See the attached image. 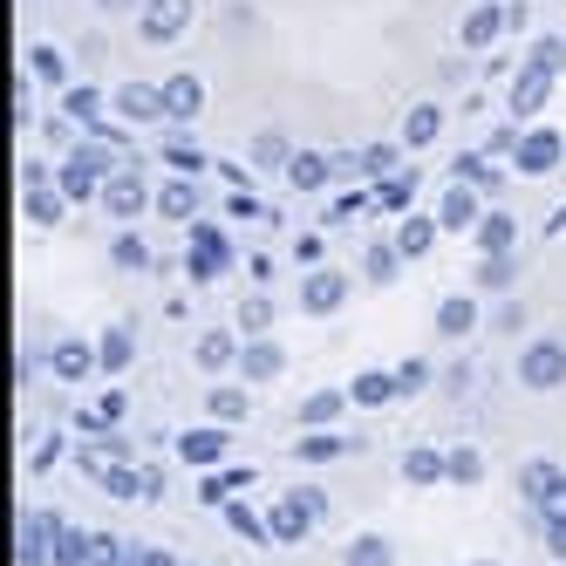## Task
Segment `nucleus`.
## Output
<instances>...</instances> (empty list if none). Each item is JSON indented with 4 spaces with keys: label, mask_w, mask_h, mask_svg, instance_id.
I'll use <instances>...</instances> for the list:
<instances>
[{
    "label": "nucleus",
    "mask_w": 566,
    "mask_h": 566,
    "mask_svg": "<svg viewBox=\"0 0 566 566\" xmlns=\"http://www.w3.org/2000/svg\"><path fill=\"white\" fill-rule=\"evenodd\" d=\"M109 150H116V144H103V137L75 144L69 165H62V191H69V198H103V185L116 178V157H109Z\"/></svg>",
    "instance_id": "f257e3e1"
},
{
    "label": "nucleus",
    "mask_w": 566,
    "mask_h": 566,
    "mask_svg": "<svg viewBox=\"0 0 566 566\" xmlns=\"http://www.w3.org/2000/svg\"><path fill=\"white\" fill-rule=\"evenodd\" d=\"M185 273H191V287H212L219 273H232V239H226L212 219H191V253H185Z\"/></svg>",
    "instance_id": "f03ea898"
},
{
    "label": "nucleus",
    "mask_w": 566,
    "mask_h": 566,
    "mask_svg": "<svg viewBox=\"0 0 566 566\" xmlns=\"http://www.w3.org/2000/svg\"><path fill=\"white\" fill-rule=\"evenodd\" d=\"M314 518H328V499H321L314 484H301V492H287V499L273 505V518H266V533L294 546V539H307V533H314Z\"/></svg>",
    "instance_id": "7ed1b4c3"
},
{
    "label": "nucleus",
    "mask_w": 566,
    "mask_h": 566,
    "mask_svg": "<svg viewBox=\"0 0 566 566\" xmlns=\"http://www.w3.org/2000/svg\"><path fill=\"white\" fill-rule=\"evenodd\" d=\"M512 28V8L505 0H478V8L458 21V42H464V55H492V42Z\"/></svg>",
    "instance_id": "20e7f679"
},
{
    "label": "nucleus",
    "mask_w": 566,
    "mask_h": 566,
    "mask_svg": "<svg viewBox=\"0 0 566 566\" xmlns=\"http://www.w3.org/2000/svg\"><path fill=\"white\" fill-rule=\"evenodd\" d=\"M518 382L525 389H559L566 382V342H525V355H518Z\"/></svg>",
    "instance_id": "39448f33"
},
{
    "label": "nucleus",
    "mask_w": 566,
    "mask_h": 566,
    "mask_svg": "<svg viewBox=\"0 0 566 566\" xmlns=\"http://www.w3.org/2000/svg\"><path fill=\"white\" fill-rule=\"evenodd\" d=\"M191 14H198V0H144V8H137V34H144V42H178V34L191 28Z\"/></svg>",
    "instance_id": "423d86ee"
},
{
    "label": "nucleus",
    "mask_w": 566,
    "mask_h": 566,
    "mask_svg": "<svg viewBox=\"0 0 566 566\" xmlns=\"http://www.w3.org/2000/svg\"><path fill=\"white\" fill-rule=\"evenodd\" d=\"M518 484H525V499L539 505V518H566V471H559V464L533 458V464L518 471Z\"/></svg>",
    "instance_id": "0eeeda50"
},
{
    "label": "nucleus",
    "mask_w": 566,
    "mask_h": 566,
    "mask_svg": "<svg viewBox=\"0 0 566 566\" xmlns=\"http://www.w3.org/2000/svg\"><path fill=\"white\" fill-rule=\"evenodd\" d=\"M559 157H566V137L539 124V130H525V137H518V150H512V165H518L525 178H546V171L559 165Z\"/></svg>",
    "instance_id": "6e6552de"
},
{
    "label": "nucleus",
    "mask_w": 566,
    "mask_h": 566,
    "mask_svg": "<svg viewBox=\"0 0 566 566\" xmlns=\"http://www.w3.org/2000/svg\"><path fill=\"white\" fill-rule=\"evenodd\" d=\"M144 206H157V191H150L137 171H116V178L103 185V212H109V219H137Z\"/></svg>",
    "instance_id": "1a4fd4ad"
},
{
    "label": "nucleus",
    "mask_w": 566,
    "mask_h": 566,
    "mask_svg": "<svg viewBox=\"0 0 566 566\" xmlns=\"http://www.w3.org/2000/svg\"><path fill=\"white\" fill-rule=\"evenodd\" d=\"M157 90H165V116H171V124H191V116H206V83H198L191 69L165 75Z\"/></svg>",
    "instance_id": "9d476101"
},
{
    "label": "nucleus",
    "mask_w": 566,
    "mask_h": 566,
    "mask_svg": "<svg viewBox=\"0 0 566 566\" xmlns=\"http://www.w3.org/2000/svg\"><path fill=\"white\" fill-rule=\"evenodd\" d=\"M546 96H553V69L525 62V69H518V83H512V124H525V116H539V109H546Z\"/></svg>",
    "instance_id": "9b49d317"
},
{
    "label": "nucleus",
    "mask_w": 566,
    "mask_h": 566,
    "mask_svg": "<svg viewBox=\"0 0 566 566\" xmlns=\"http://www.w3.org/2000/svg\"><path fill=\"white\" fill-rule=\"evenodd\" d=\"M55 539H62V525L49 512H21V566H49Z\"/></svg>",
    "instance_id": "f8f14e48"
},
{
    "label": "nucleus",
    "mask_w": 566,
    "mask_h": 566,
    "mask_svg": "<svg viewBox=\"0 0 566 566\" xmlns=\"http://www.w3.org/2000/svg\"><path fill=\"white\" fill-rule=\"evenodd\" d=\"M342 301H348V280H342L335 266H321V273L301 280V307H307V314H335Z\"/></svg>",
    "instance_id": "ddd939ff"
},
{
    "label": "nucleus",
    "mask_w": 566,
    "mask_h": 566,
    "mask_svg": "<svg viewBox=\"0 0 566 566\" xmlns=\"http://www.w3.org/2000/svg\"><path fill=\"white\" fill-rule=\"evenodd\" d=\"M49 369H55V382L96 376V369H103V361H96V342H55V348H49Z\"/></svg>",
    "instance_id": "4468645a"
},
{
    "label": "nucleus",
    "mask_w": 566,
    "mask_h": 566,
    "mask_svg": "<svg viewBox=\"0 0 566 566\" xmlns=\"http://www.w3.org/2000/svg\"><path fill=\"white\" fill-rule=\"evenodd\" d=\"M116 116H124V124H157V116H165V90L157 83H124L116 90Z\"/></svg>",
    "instance_id": "2eb2a0df"
},
{
    "label": "nucleus",
    "mask_w": 566,
    "mask_h": 566,
    "mask_svg": "<svg viewBox=\"0 0 566 566\" xmlns=\"http://www.w3.org/2000/svg\"><path fill=\"white\" fill-rule=\"evenodd\" d=\"M342 171V157H321V150H294V165H287V185L294 191H321V185H328Z\"/></svg>",
    "instance_id": "dca6fc26"
},
{
    "label": "nucleus",
    "mask_w": 566,
    "mask_h": 566,
    "mask_svg": "<svg viewBox=\"0 0 566 566\" xmlns=\"http://www.w3.org/2000/svg\"><path fill=\"white\" fill-rule=\"evenodd\" d=\"M157 219H198V185L178 171V178H165V185H157Z\"/></svg>",
    "instance_id": "f3484780"
},
{
    "label": "nucleus",
    "mask_w": 566,
    "mask_h": 566,
    "mask_svg": "<svg viewBox=\"0 0 566 566\" xmlns=\"http://www.w3.org/2000/svg\"><path fill=\"white\" fill-rule=\"evenodd\" d=\"M178 458L212 471V464L226 458V430H212V423H206V430H178Z\"/></svg>",
    "instance_id": "a211bd4d"
},
{
    "label": "nucleus",
    "mask_w": 566,
    "mask_h": 566,
    "mask_svg": "<svg viewBox=\"0 0 566 566\" xmlns=\"http://www.w3.org/2000/svg\"><path fill=\"white\" fill-rule=\"evenodd\" d=\"M280 369H287V355H280L273 342H247V348H239V376H247V382H273Z\"/></svg>",
    "instance_id": "6ab92c4d"
},
{
    "label": "nucleus",
    "mask_w": 566,
    "mask_h": 566,
    "mask_svg": "<svg viewBox=\"0 0 566 566\" xmlns=\"http://www.w3.org/2000/svg\"><path fill=\"white\" fill-rule=\"evenodd\" d=\"M62 109H69V124H83L90 137L103 130V96H96L90 83H69V90H62Z\"/></svg>",
    "instance_id": "aec40b11"
},
{
    "label": "nucleus",
    "mask_w": 566,
    "mask_h": 566,
    "mask_svg": "<svg viewBox=\"0 0 566 566\" xmlns=\"http://www.w3.org/2000/svg\"><path fill=\"white\" fill-rule=\"evenodd\" d=\"M437 219L451 226V232L478 226V219H484V212H478V185H451V191H443V206H437Z\"/></svg>",
    "instance_id": "412c9836"
},
{
    "label": "nucleus",
    "mask_w": 566,
    "mask_h": 566,
    "mask_svg": "<svg viewBox=\"0 0 566 566\" xmlns=\"http://www.w3.org/2000/svg\"><path fill=\"white\" fill-rule=\"evenodd\" d=\"M348 402H355L348 389H314V396L301 402V423H307V430H328V423H335V417L348 410Z\"/></svg>",
    "instance_id": "4be33fe9"
},
{
    "label": "nucleus",
    "mask_w": 566,
    "mask_h": 566,
    "mask_svg": "<svg viewBox=\"0 0 566 566\" xmlns=\"http://www.w3.org/2000/svg\"><path fill=\"white\" fill-rule=\"evenodd\" d=\"M198 369H206V376H219V369H232V361H239V342L226 335V328H212V335H198Z\"/></svg>",
    "instance_id": "5701e85b"
},
{
    "label": "nucleus",
    "mask_w": 566,
    "mask_h": 566,
    "mask_svg": "<svg viewBox=\"0 0 566 566\" xmlns=\"http://www.w3.org/2000/svg\"><path fill=\"white\" fill-rule=\"evenodd\" d=\"M478 253H512V239H518V226H512V212H484L478 226Z\"/></svg>",
    "instance_id": "b1692460"
},
{
    "label": "nucleus",
    "mask_w": 566,
    "mask_h": 566,
    "mask_svg": "<svg viewBox=\"0 0 566 566\" xmlns=\"http://www.w3.org/2000/svg\"><path fill=\"white\" fill-rule=\"evenodd\" d=\"M437 130H443V103H417L410 116H402V144H437Z\"/></svg>",
    "instance_id": "393cba45"
},
{
    "label": "nucleus",
    "mask_w": 566,
    "mask_h": 566,
    "mask_svg": "<svg viewBox=\"0 0 566 566\" xmlns=\"http://www.w3.org/2000/svg\"><path fill=\"white\" fill-rule=\"evenodd\" d=\"M348 396L361 402V410H382L389 396H402V382H396V376H382V369H369V376H355V382H348Z\"/></svg>",
    "instance_id": "a878e982"
},
{
    "label": "nucleus",
    "mask_w": 566,
    "mask_h": 566,
    "mask_svg": "<svg viewBox=\"0 0 566 566\" xmlns=\"http://www.w3.org/2000/svg\"><path fill=\"white\" fill-rule=\"evenodd\" d=\"M437 328L451 335V342H458V335H471V328H478V301H471V294H451V301L437 307Z\"/></svg>",
    "instance_id": "bb28decb"
},
{
    "label": "nucleus",
    "mask_w": 566,
    "mask_h": 566,
    "mask_svg": "<svg viewBox=\"0 0 566 566\" xmlns=\"http://www.w3.org/2000/svg\"><path fill=\"white\" fill-rule=\"evenodd\" d=\"M342 451H355V443H348V437H335V430H314V437H301V443H294V458H301V464H328V458H342Z\"/></svg>",
    "instance_id": "cd10ccee"
},
{
    "label": "nucleus",
    "mask_w": 566,
    "mask_h": 566,
    "mask_svg": "<svg viewBox=\"0 0 566 566\" xmlns=\"http://www.w3.org/2000/svg\"><path fill=\"white\" fill-rule=\"evenodd\" d=\"M28 75H42L49 90H69V55L49 49V42H42V49H28Z\"/></svg>",
    "instance_id": "c85d7f7f"
},
{
    "label": "nucleus",
    "mask_w": 566,
    "mask_h": 566,
    "mask_svg": "<svg viewBox=\"0 0 566 566\" xmlns=\"http://www.w3.org/2000/svg\"><path fill=\"white\" fill-rule=\"evenodd\" d=\"M253 165H260V171H287V165H294V144L280 137V130H260V137H253Z\"/></svg>",
    "instance_id": "c756f323"
},
{
    "label": "nucleus",
    "mask_w": 566,
    "mask_h": 566,
    "mask_svg": "<svg viewBox=\"0 0 566 566\" xmlns=\"http://www.w3.org/2000/svg\"><path fill=\"white\" fill-rule=\"evenodd\" d=\"M512 280H518L512 253H478V287H484V294H505Z\"/></svg>",
    "instance_id": "7c9ffc66"
},
{
    "label": "nucleus",
    "mask_w": 566,
    "mask_h": 566,
    "mask_svg": "<svg viewBox=\"0 0 566 566\" xmlns=\"http://www.w3.org/2000/svg\"><path fill=\"white\" fill-rule=\"evenodd\" d=\"M130 355H137L130 328H109V335L96 342V361H103V376H116V369H130Z\"/></svg>",
    "instance_id": "2f4dec72"
},
{
    "label": "nucleus",
    "mask_w": 566,
    "mask_h": 566,
    "mask_svg": "<svg viewBox=\"0 0 566 566\" xmlns=\"http://www.w3.org/2000/svg\"><path fill=\"white\" fill-rule=\"evenodd\" d=\"M458 185H478L484 198H492L505 178H499V165H484V150H464V157H458Z\"/></svg>",
    "instance_id": "473e14b6"
},
{
    "label": "nucleus",
    "mask_w": 566,
    "mask_h": 566,
    "mask_svg": "<svg viewBox=\"0 0 566 566\" xmlns=\"http://www.w3.org/2000/svg\"><path fill=\"white\" fill-rule=\"evenodd\" d=\"M62 198H69V191H49V185H28V198H21V212H28L34 226H55V219H62Z\"/></svg>",
    "instance_id": "72a5a7b5"
},
{
    "label": "nucleus",
    "mask_w": 566,
    "mask_h": 566,
    "mask_svg": "<svg viewBox=\"0 0 566 566\" xmlns=\"http://www.w3.org/2000/svg\"><path fill=\"white\" fill-rule=\"evenodd\" d=\"M437 226H443V219H402V232H396V247H402V260H417V253H430V247H437Z\"/></svg>",
    "instance_id": "f704fd0d"
},
{
    "label": "nucleus",
    "mask_w": 566,
    "mask_h": 566,
    "mask_svg": "<svg viewBox=\"0 0 566 566\" xmlns=\"http://www.w3.org/2000/svg\"><path fill=\"white\" fill-rule=\"evenodd\" d=\"M402 478H410V484H437V478H451V458H443V451H410V458H402Z\"/></svg>",
    "instance_id": "c9c22d12"
},
{
    "label": "nucleus",
    "mask_w": 566,
    "mask_h": 566,
    "mask_svg": "<svg viewBox=\"0 0 566 566\" xmlns=\"http://www.w3.org/2000/svg\"><path fill=\"white\" fill-rule=\"evenodd\" d=\"M410 191H417L410 171H389V178L376 185V212H402V206H410Z\"/></svg>",
    "instance_id": "e433bc0d"
},
{
    "label": "nucleus",
    "mask_w": 566,
    "mask_h": 566,
    "mask_svg": "<svg viewBox=\"0 0 566 566\" xmlns=\"http://www.w3.org/2000/svg\"><path fill=\"white\" fill-rule=\"evenodd\" d=\"M109 260L124 266V273H144V266H150V247H144L137 232H116V239H109Z\"/></svg>",
    "instance_id": "4c0bfd02"
},
{
    "label": "nucleus",
    "mask_w": 566,
    "mask_h": 566,
    "mask_svg": "<svg viewBox=\"0 0 566 566\" xmlns=\"http://www.w3.org/2000/svg\"><path fill=\"white\" fill-rule=\"evenodd\" d=\"M396 266H402V247H396V239H376L369 260H361V273H369V280H396Z\"/></svg>",
    "instance_id": "58836bf2"
},
{
    "label": "nucleus",
    "mask_w": 566,
    "mask_h": 566,
    "mask_svg": "<svg viewBox=\"0 0 566 566\" xmlns=\"http://www.w3.org/2000/svg\"><path fill=\"white\" fill-rule=\"evenodd\" d=\"M206 417L239 423V417H247V389H232V382H226V389H212V396H206Z\"/></svg>",
    "instance_id": "ea45409f"
},
{
    "label": "nucleus",
    "mask_w": 566,
    "mask_h": 566,
    "mask_svg": "<svg viewBox=\"0 0 566 566\" xmlns=\"http://www.w3.org/2000/svg\"><path fill=\"white\" fill-rule=\"evenodd\" d=\"M355 171H361V178H389V171H396V144H369V150H355Z\"/></svg>",
    "instance_id": "a19ab883"
},
{
    "label": "nucleus",
    "mask_w": 566,
    "mask_h": 566,
    "mask_svg": "<svg viewBox=\"0 0 566 566\" xmlns=\"http://www.w3.org/2000/svg\"><path fill=\"white\" fill-rule=\"evenodd\" d=\"M239 328H247V335H266V328H273V301H266V294H247V301H239Z\"/></svg>",
    "instance_id": "79ce46f5"
},
{
    "label": "nucleus",
    "mask_w": 566,
    "mask_h": 566,
    "mask_svg": "<svg viewBox=\"0 0 566 566\" xmlns=\"http://www.w3.org/2000/svg\"><path fill=\"white\" fill-rule=\"evenodd\" d=\"M396 553H389V539H376V533H361L355 546H348V566H389Z\"/></svg>",
    "instance_id": "37998d69"
},
{
    "label": "nucleus",
    "mask_w": 566,
    "mask_h": 566,
    "mask_svg": "<svg viewBox=\"0 0 566 566\" xmlns=\"http://www.w3.org/2000/svg\"><path fill=\"white\" fill-rule=\"evenodd\" d=\"M90 546H96V539H83V533H69V525H62V539H55V566H90Z\"/></svg>",
    "instance_id": "c03bdc74"
},
{
    "label": "nucleus",
    "mask_w": 566,
    "mask_h": 566,
    "mask_svg": "<svg viewBox=\"0 0 566 566\" xmlns=\"http://www.w3.org/2000/svg\"><path fill=\"white\" fill-rule=\"evenodd\" d=\"M103 484H109L116 499H144V478H137L130 464H103Z\"/></svg>",
    "instance_id": "a18cd8bd"
},
{
    "label": "nucleus",
    "mask_w": 566,
    "mask_h": 566,
    "mask_svg": "<svg viewBox=\"0 0 566 566\" xmlns=\"http://www.w3.org/2000/svg\"><path fill=\"white\" fill-rule=\"evenodd\" d=\"M525 62H539V69H553V75H559V69H566V42H559V34H539Z\"/></svg>",
    "instance_id": "49530a36"
},
{
    "label": "nucleus",
    "mask_w": 566,
    "mask_h": 566,
    "mask_svg": "<svg viewBox=\"0 0 566 566\" xmlns=\"http://www.w3.org/2000/svg\"><path fill=\"white\" fill-rule=\"evenodd\" d=\"M165 165H171V171H185V178H198V171L212 165V157H198L191 144H165Z\"/></svg>",
    "instance_id": "de8ad7c7"
},
{
    "label": "nucleus",
    "mask_w": 566,
    "mask_h": 566,
    "mask_svg": "<svg viewBox=\"0 0 566 566\" xmlns=\"http://www.w3.org/2000/svg\"><path fill=\"white\" fill-rule=\"evenodd\" d=\"M478 471H484V458H478V451H451V478H458V484H471Z\"/></svg>",
    "instance_id": "09e8293b"
},
{
    "label": "nucleus",
    "mask_w": 566,
    "mask_h": 566,
    "mask_svg": "<svg viewBox=\"0 0 566 566\" xmlns=\"http://www.w3.org/2000/svg\"><path fill=\"white\" fill-rule=\"evenodd\" d=\"M396 382H402V396H410V389H423V382H430V361H402V369H396Z\"/></svg>",
    "instance_id": "8fccbe9b"
},
{
    "label": "nucleus",
    "mask_w": 566,
    "mask_h": 566,
    "mask_svg": "<svg viewBox=\"0 0 566 566\" xmlns=\"http://www.w3.org/2000/svg\"><path fill=\"white\" fill-rule=\"evenodd\" d=\"M124 410H130V396H124V389H103V402H96V417H103V423H116V417H124Z\"/></svg>",
    "instance_id": "3c124183"
},
{
    "label": "nucleus",
    "mask_w": 566,
    "mask_h": 566,
    "mask_svg": "<svg viewBox=\"0 0 566 566\" xmlns=\"http://www.w3.org/2000/svg\"><path fill=\"white\" fill-rule=\"evenodd\" d=\"M62 458V437H49V443H34V451H28V471H49Z\"/></svg>",
    "instance_id": "603ef678"
},
{
    "label": "nucleus",
    "mask_w": 566,
    "mask_h": 566,
    "mask_svg": "<svg viewBox=\"0 0 566 566\" xmlns=\"http://www.w3.org/2000/svg\"><path fill=\"white\" fill-rule=\"evenodd\" d=\"M226 518H232V525H239V533H247V539H266V525H260V518H253L247 505H226Z\"/></svg>",
    "instance_id": "864d4df0"
},
{
    "label": "nucleus",
    "mask_w": 566,
    "mask_h": 566,
    "mask_svg": "<svg viewBox=\"0 0 566 566\" xmlns=\"http://www.w3.org/2000/svg\"><path fill=\"white\" fill-rule=\"evenodd\" d=\"M294 253H301L307 266H321V253H328V247H321V232H301V239H294Z\"/></svg>",
    "instance_id": "5fc2aeb1"
},
{
    "label": "nucleus",
    "mask_w": 566,
    "mask_h": 566,
    "mask_svg": "<svg viewBox=\"0 0 566 566\" xmlns=\"http://www.w3.org/2000/svg\"><path fill=\"white\" fill-rule=\"evenodd\" d=\"M232 219H260V198L253 191H232Z\"/></svg>",
    "instance_id": "6e6d98bb"
},
{
    "label": "nucleus",
    "mask_w": 566,
    "mask_h": 566,
    "mask_svg": "<svg viewBox=\"0 0 566 566\" xmlns=\"http://www.w3.org/2000/svg\"><path fill=\"white\" fill-rule=\"evenodd\" d=\"M546 546H553V553H566V518H546Z\"/></svg>",
    "instance_id": "4d7b16f0"
},
{
    "label": "nucleus",
    "mask_w": 566,
    "mask_h": 566,
    "mask_svg": "<svg viewBox=\"0 0 566 566\" xmlns=\"http://www.w3.org/2000/svg\"><path fill=\"white\" fill-rule=\"evenodd\" d=\"M103 14H130V8H144V0H96Z\"/></svg>",
    "instance_id": "13d9d810"
},
{
    "label": "nucleus",
    "mask_w": 566,
    "mask_h": 566,
    "mask_svg": "<svg viewBox=\"0 0 566 566\" xmlns=\"http://www.w3.org/2000/svg\"><path fill=\"white\" fill-rule=\"evenodd\" d=\"M137 566H178V559H171V553H157V546H150V553H137Z\"/></svg>",
    "instance_id": "bf43d9fd"
},
{
    "label": "nucleus",
    "mask_w": 566,
    "mask_h": 566,
    "mask_svg": "<svg viewBox=\"0 0 566 566\" xmlns=\"http://www.w3.org/2000/svg\"><path fill=\"white\" fill-rule=\"evenodd\" d=\"M546 239H566V206H559V212L546 219Z\"/></svg>",
    "instance_id": "052dcab7"
},
{
    "label": "nucleus",
    "mask_w": 566,
    "mask_h": 566,
    "mask_svg": "<svg viewBox=\"0 0 566 566\" xmlns=\"http://www.w3.org/2000/svg\"><path fill=\"white\" fill-rule=\"evenodd\" d=\"M478 566H492V559H478Z\"/></svg>",
    "instance_id": "680f3d73"
}]
</instances>
